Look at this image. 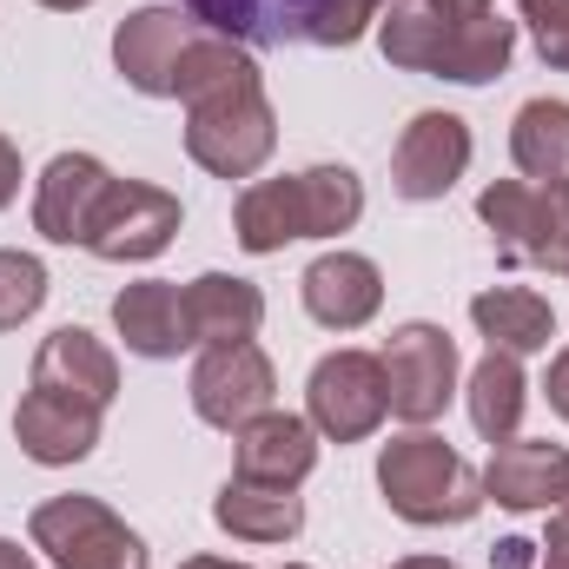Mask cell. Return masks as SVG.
Segmentation results:
<instances>
[{
    "instance_id": "4316f807",
    "label": "cell",
    "mask_w": 569,
    "mask_h": 569,
    "mask_svg": "<svg viewBox=\"0 0 569 569\" xmlns=\"http://www.w3.org/2000/svg\"><path fill=\"white\" fill-rule=\"evenodd\" d=\"M517 13H523V27L537 40L543 67L569 73V0H517Z\"/></svg>"
},
{
    "instance_id": "d6986e66",
    "label": "cell",
    "mask_w": 569,
    "mask_h": 569,
    "mask_svg": "<svg viewBox=\"0 0 569 569\" xmlns=\"http://www.w3.org/2000/svg\"><path fill=\"white\" fill-rule=\"evenodd\" d=\"M179 318H186L192 345H239V338H259L266 291L252 279H232V272H199L179 291Z\"/></svg>"
},
{
    "instance_id": "44dd1931",
    "label": "cell",
    "mask_w": 569,
    "mask_h": 569,
    "mask_svg": "<svg viewBox=\"0 0 569 569\" xmlns=\"http://www.w3.org/2000/svg\"><path fill=\"white\" fill-rule=\"evenodd\" d=\"M470 325L490 338V351H510V358L550 351V338H557V311L530 284H490V291H477L470 298Z\"/></svg>"
},
{
    "instance_id": "7a4b0ae2",
    "label": "cell",
    "mask_w": 569,
    "mask_h": 569,
    "mask_svg": "<svg viewBox=\"0 0 569 569\" xmlns=\"http://www.w3.org/2000/svg\"><path fill=\"white\" fill-rule=\"evenodd\" d=\"M206 33L239 47H358L385 0H179Z\"/></svg>"
},
{
    "instance_id": "30bf717a",
    "label": "cell",
    "mask_w": 569,
    "mask_h": 569,
    "mask_svg": "<svg viewBox=\"0 0 569 569\" xmlns=\"http://www.w3.org/2000/svg\"><path fill=\"white\" fill-rule=\"evenodd\" d=\"M272 398H279V371H272V358L252 338L199 351V365H192V411H199V425L246 430L259 411H272Z\"/></svg>"
},
{
    "instance_id": "6da1fadb",
    "label": "cell",
    "mask_w": 569,
    "mask_h": 569,
    "mask_svg": "<svg viewBox=\"0 0 569 569\" xmlns=\"http://www.w3.org/2000/svg\"><path fill=\"white\" fill-rule=\"evenodd\" d=\"M378 47L405 73L490 87L517 53V20H503L497 0H385Z\"/></svg>"
},
{
    "instance_id": "4fadbf2b",
    "label": "cell",
    "mask_w": 569,
    "mask_h": 569,
    "mask_svg": "<svg viewBox=\"0 0 569 569\" xmlns=\"http://www.w3.org/2000/svg\"><path fill=\"white\" fill-rule=\"evenodd\" d=\"M569 490V450L550 437H503L490 443V470H483V503H503L517 517L563 503Z\"/></svg>"
},
{
    "instance_id": "cb8c5ba5",
    "label": "cell",
    "mask_w": 569,
    "mask_h": 569,
    "mask_svg": "<svg viewBox=\"0 0 569 569\" xmlns=\"http://www.w3.org/2000/svg\"><path fill=\"white\" fill-rule=\"evenodd\" d=\"M510 159L530 186H569V100H530L517 107Z\"/></svg>"
},
{
    "instance_id": "52a82bcc",
    "label": "cell",
    "mask_w": 569,
    "mask_h": 569,
    "mask_svg": "<svg viewBox=\"0 0 569 569\" xmlns=\"http://www.w3.org/2000/svg\"><path fill=\"white\" fill-rule=\"evenodd\" d=\"M385 365V391H391V418L425 430L430 418H443V405L457 398V338L430 318H411L385 338L378 351Z\"/></svg>"
},
{
    "instance_id": "83f0119b",
    "label": "cell",
    "mask_w": 569,
    "mask_h": 569,
    "mask_svg": "<svg viewBox=\"0 0 569 569\" xmlns=\"http://www.w3.org/2000/svg\"><path fill=\"white\" fill-rule=\"evenodd\" d=\"M537 563L543 569H569V510L550 517V530H543V543H537Z\"/></svg>"
},
{
    "instance_id": "d4e9b609",
    "label": "cell",
    "mask_w": 569,
    "mask_h": 569,
    "mask_svg": "<svg viewBox=\"0 0 569 569\" xmlns=\"http://www.w3.org/2000/svg\"><path fill=\"white\" fill-rule=\"evenodd\" d=\"M523 405H530V385H523V365L510 351H483L477 371H470V425L483 443H503L523 425Z\"/></svg>"
},
{
    "instance_id": "3957f363",
    "label": "cell",
    "mask_w": 569,
    "mask_h": 569,
    "mask_svg": "<svg viewBox=\"0 0 569 569\" xmlns=\"http://www.w3.org/2000/svg\"><path fill=\"white\" fill-rule=\"evenodd\" d=\"M378 490L391 503V517L443 530V523H470L483 510V477L430 430H405L378 450Z\"/></svg>"
},
{
    "instance_id": "ac0fdd59",
    "label": "cell",
    "mask_w": 569,
    "mask_h": 569,
    "mask_svg": "<svg viewBox=\"0 0 569 569\" xmlns=\"http://www.w3.org/2000/svg\"><path fill=\"white\" fill-rule=\"evenodd\" d=\"M232 477H252V483H279V490H298L318 463V430L311 418H291V411H259L246 430H232Z\"/></svg>"
},
{
    "instance_id": "1f68e13d",
    "label": "cell",
    "mask_w": 569,
    "mask_h": 569,
    "mask_svg": "<svg viewBox=\"0 0 569 569\" xmlns=\"http://www.w3.org/2000/svg\"><path fill=\"white\" fill-rule=\"evenodd\" d=\"M0 569H40V563H33V557L13 543V537H0Z\"/></svg>"
},
{
    "instance_id": "d590c367",
    "label": "cell",
    "mask_w": 569,
    "mask_h": 569,
    "mask_svg": "<svg viewBox=\"0 0 569 569\" xmlns=\"http://www.w3.org/2000/svg\"><path fill=\"white\" fill-rule=\"evenodd\" d=\"M563 510H569V490H563Z\"/></svg>"
},
{
    "instance_id": "8fae6325",
    "label": "cell",
    "mask_w": 569,
    "mask_h": 569,
    "mask_svg": "<svg viewBox=\"0 0 569 569\" xmlns=\"http://www.w3.org/2000/svg\"><path fill=\"white\" fill-rule=\"evenodd\" d=\"M463 172H470V127H463L457 113H418V120L398 133V152H391V192H398V199L430 206V199H443Z\"/></svg>"
},
{
    "instance_id": "9a60e30c",
    "label": "cell",
    "mask_w": 569,
    "mask_h": 569,
    "mask_svg": "<svg viewBox=\"0 0 569 569\" xmlns=\"http://www.w3.org/2000/svg\"><path fill=\"white\" fill-rule=\"evenodd\" d=\"M33 385L40 391H60L73 405H93L107 411L120 398V358L87 331V325H60L40 351H33Z\"/></svg>"
},
{
    "instance_id": "2e32d148",
    "label": "cell",
    "mask_w": 569,
    "mask_h": 569,
    "mask_svg": "<svg viewBox=\"0 0 569 569\" xmlns=\"http://www.w3.org/2000/svg\"><path fill=\"white\" fill-rule=\"evenodd\" d=\"M305 311L325 325V331H365L385 305V272L365 259V252H325L305 266Z\"/></svg>"
},
{
    "instance_id": "e575fe53",
    "label": "cell",
    "mask_w": 569,
    "mask_h": 569,
    "mask_svg": "<svg viewBox=\"0 0 569 569\" xmlns=\"http://www.w3.org/2000/svg\"><path fill=\"white\" fill-rule=\"evenodd\" d=\"M40 7H53V13H80V7H93V0H40Z\"/></svg>"
},
{
    "instance_id": "f1b7e54d",
    "label": "cell",
    "mask_w": 569,
    "mask_h": 569,
    "mask_svg": "<svg viewBox=\"0 0 569 569\" xmlns=\"http://www.w3.org/2000/svg\"><path fill=\"white\" fill-rule=\"evenodd\" d=\"M543 391H550V411L569 425V345L550 358V378H543Z\"/></svg>"
},
{
    "instance_id": "e0dca14e",
    "label": "cell",
    "mask_w": 569,
    "mask_h": 569,
    "mask_svg": "<svg viewBox=\"0 0 569 569\" xmlns=\"http://www.w3.org/2000/svg\"><path fill=\"white\" fill-rule=\"evenodd\" d=\"M100 418H107V411L73 405V398H60V391H40V385H33V391L13 405V443H20L33 463L60 470V463L93 457V443H100Z\"/></svg>"
},
{
    "instance_id": "9c48e42d",
    "label": "cell",
    "mask_w": 569,
    "mask_h": 569,
    "mask_svg": "<svg viewBox=\"0 0 569 569\" xmlns=\"http://www.w3.org/2000/svg\"><path fill=\"white\" fill-rule=\"evenodd\" d=\"M179 199L152 179H113L93 226H87V252L107 259V266H146L159 259L172 239H179Z\"/></svg>"
},
{
    "instance_id": "7c38bea8",
    "label": "cell",
    "mask_w": 569,
    "mask_h": 569,
    "mask_svg": "<svg viewBox=\"0 0 569 569\" xmlns=\"http://www.w3.org/2000/svg\"><path fill=\"white\" fill-rule=\"evenodd\" d=\"M199 33V20L186 7H140L113 27V67L120 80L146 100H172V67L186 53V40Z\"/></svg>"
},
{
    "instance_id": "ffe728a7",
    "label": "cell",
    "mask_w": 569,
    "mask_h": 569,
    "mask_svg": "<svg viewBox=\"0 0 569 569\" xmlns=\"http://www.w3.org/2000/svg\"><path fill=\"white\" fill-rule=\"evenodd\" d=\"M212 523L239 543H291L305 530V497L279 483H252V477H226L212 497Z\"/></svg>"
},
{
    "instance_id": "484cf974",
    "label": "cell",
    "mask_w": 569,
    "mask_h": 569,
    "mask_svg": "<svg viewBox=\"0 0 569 569\" xmlns=\"http://www.w3.org/2000/svg\"><path fill=\"white\" fill-rule=\"evenodd\" d=\"M47 305V266L33 252H0V331H20Z\"/></svg>"
},
{
    "instance_id": "f546056e",
    "label": "cell",
    "mask_w": 569,
    "mask_h": 569,
    "mask_svg": "<svg viewBox=\"0 0 569 569\" xmlns=\"http://www.w3.org/2000/svg\"><path fill=\"white\" fill-rule=\"evenodd\" d=\"M13 192H20V146L0 133V212L13 206Z\"/></svg>"
},
{
    "instance_id": "5bb4252c",
    "label": "cell",
    "mask_w": 569,
    "mask_h": 569,
    "mask_svg": "<svg viewBox=\"0 0 569 569\" xmlns=\"http://www.w3.org/2000/svg\"><path fill=\"white\" fill-rule=\"evenodd\" d=\"M113 172L93 159V152H60L47 159L40 186H33V232L53 239V246H87V226L107 199Z\"/></svg>"
},
{
    "instance_id": "ba28073f",
    "label": "cell",
    "mask_w": 569,
    "mask_h": 569,
    "mask_svg": "<svg viewBox=\"0 0 569 569\" xmlns=\"http://www.w3.org/2000/svg\"><path fill=\"white\" fill-rule=\"evenodd\" d=\"M385 411H391V391H385V365L371 351H331L311 365L305 418L325 443H365L385 425Z\"/></svg>"
},
{
    "instance_id": "5b68a950",
    "label": "cell",
    "mask_w": 569,
    "mask_h": 569,
    "mask_svg": "<svg viewBox=\"0 0 569 569\" xmlns=\"http://www.w3.org/2000/svg\"><path fill=\"white\" fill-rule=\"evenodd\" d=\"M477 219L490 226L497 259L537 266L569 279V186H530V179H497L477 192Z\"/></svg>"
},
{
    "instance_id": "8d00e7d4",
    "label": "cell",
    "mask_w": 569,
    "mask_h": 569,
    "mask_svg": "<svg viewBox=\"0 0 569 569\" xmlns=\"http://www.w3.org/2000/svg\"><path fill=\"white\" fill-rule=\"evenodd\" d=\"M284 569H305V563H284Z\"/></svg>"
},
{
    "instance_id": "4dcf8cb0",
    "label": "cell",
    "mask_w": 569,
    "mask_h": 569,
    "mask_svg": "<svg viewBox=\"0 0 569 569\" xmlns=\"http://www.w3.org/2000/svg\"><path fill=\"white\" fill-rule=\"evenodd\" d=\"M490 563H497V569H530V563H537V543L510 537V543H497V550H490Z\"/></svg>"
},
{
    "instance_id": "836d02e7",
    "label": "cell",
    "mask_w": 569,
    "mask_h": 569,
    "mask_svg": "<svg viewBox=\"0 0 569 569\" xmlns=\"http://www.w3.org/2000/svg\"><path fill=\"white\" fill-rule=\"evenodd\" d=\"M391 569H457V563H443V557H405V563H391Z\"/></svg>"
},
{
    "instance_id": "277c9868",
    "label": "cell",
    "mask_w": 569,
    "mask_h": 569,
    "mask_svg": "<svg viewBox=\"0 0 569 569\" xmlns=\"http://www.w3.org/2000/svg\"><path fill=\"white\" fill-rule=\"evenodd\" d=\"M186 152L212 179H259V166L279 152V113L266 100V80L252 73L186 100Z\"/></svg>"
},
{
    "instance_id": "603a6c76",
    "label": "cell",
    "mask_w": 569,
    "mask_h": 569,
    "mask_svg": "<svg viewBox=\"0 0 569 569\" xmlns=\"http://www.w3.org/2000/svg\"><path fill=\"white\" fill-rule=\"evenodd\" d=\"M113 331L127 338V351L133 358H179L192 338H186V318H179V284L166 279H140L127 284L120 298H113Z\"/></svg>"
},
{
    "instance_id": "8992f818",
    "label": "cell",
    "mask_w": 569,
    "mask_h": 569,
    "mask_svg": "<svg viewBox=\"0 0 569 569\" xmlns=\"http://www.w3.org/2000/svg\"><path fill=\"white\" fill-rule=\"evenodd\" d=\"M27 537L53 569H146L140 530H127V517L100 497H47L27 517Z\"/></svg>"
},
{
    "instance_id": "d6a6232c",
    "label": "cell",
    "mask_w": 569,
    "mask_h": 569,
    "mask_svg": "<svg viewBox=\"0 0 569 569\" xmlns=\"http://www.w3.org/2000/svg\"><path fill=\"white\" fill-rule=\"evenodd\" d=\"M179 569H246V563H232V557H186Z\"/></svg>"
},
{
    "instance_id": "7402d4cb",
    "label": "cell",
    "mask_w": 569,
    "mask_h": 569,
    "mask_svg": "<svg viewBox=\"0 0 569 569\" xmlns=\"http://www.w3.org/2000/svg\"><path fill=\"white\" fill-rule=\"evenodd\" d=\"M232 232H239V246H246L252 259L284 252L291 239H311L305 179L291 172V179H259V186H246V192H239V219H232Z\"/></svg>"
}]
</instances>
